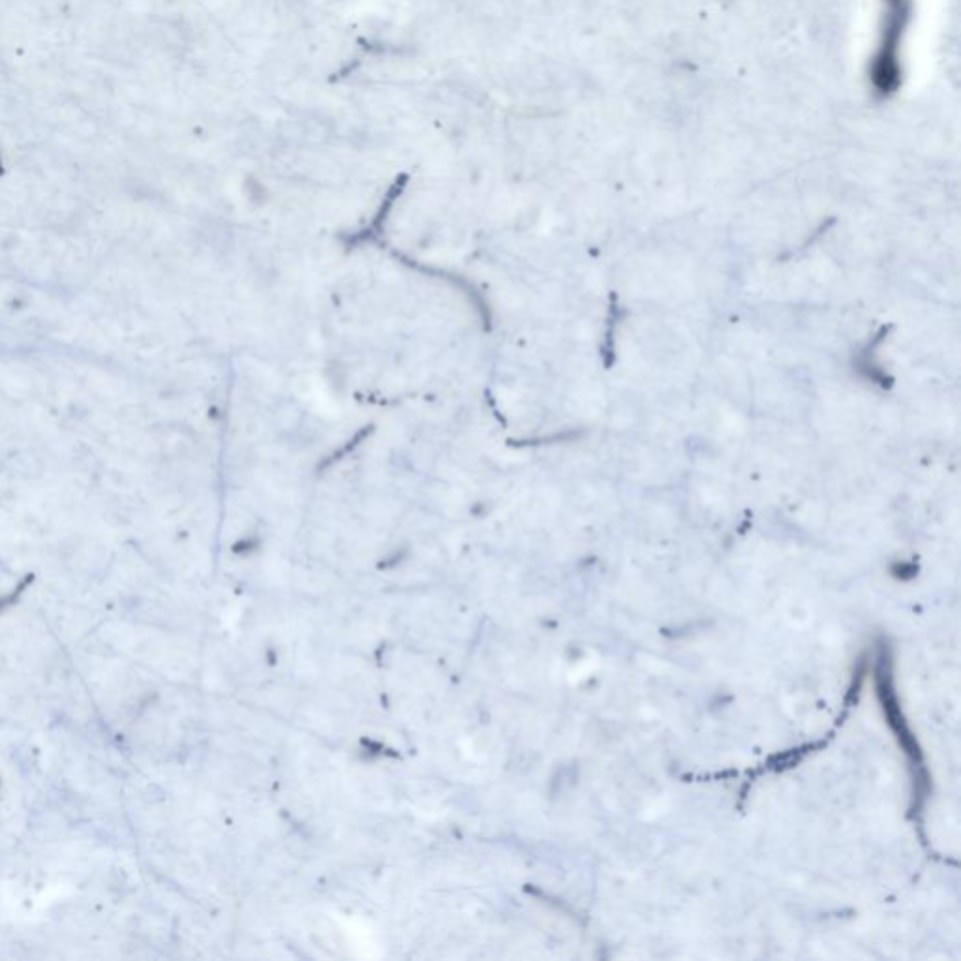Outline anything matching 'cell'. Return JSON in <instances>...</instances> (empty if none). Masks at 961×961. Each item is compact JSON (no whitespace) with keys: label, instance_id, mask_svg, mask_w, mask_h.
Returning a JSON list of instances; mask_svg holds the SVG:
<instances>
[{"label":"cell","instance_id":"6da1fadb","mask_svg":"<svg viewBox=\"0 0 961 961\" xmlns=\"http://www.w3.org/2000/svg\"><path fill=\"white\" fill-rule=\"evenodd\" d=\"M877 689H879V699L883 702V708H885L886 717H888V723L892 725V729L898 734L900 738L901 746L905 749V753H909L913 759H920V753H918V748H916L915 738L909 734L907 727H905V721L900 714V708L896 706V695L892 691V682H890V672L886 671L885 667H881L879 672H877Z\"/></svg>","mask_w":961,"mask_h":961}]
</instances>
